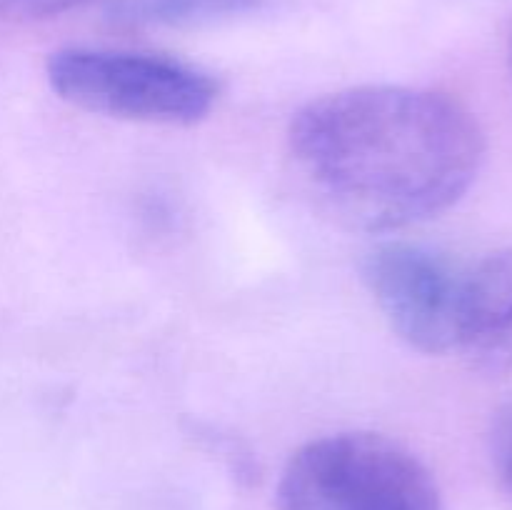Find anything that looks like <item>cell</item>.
Listing matches in <instances>:
<instances>
[{"mask_svg": "<svg viewBox=\"0 0 512 510\" xmlns=\"http://www.w3.org/2000/svg\"><path fill=\"white\" fill-rule=\"evenodd\" d=\"M263 0H113V18L133 25H195L255 10Z\"/></svg>", "mask_w": 512, "mask_h": 510, "instance_id": "obj_5", "label": "cell"}, {"mask_svg": "<svg viewBox=\"0 0 512 510\" xmlns=\"http://www.w3.org/2000/svg\"><path fill=\"white\" fill-rule=\"evenodd\" d=\"M478 365L488 373H508L512 370V300L498 323L490 328V333L470 350Z\"/></svg>", "mask_w": 512, "mask_h": 510, "instance_id": "obj_6", "label": "cell"}, {"mask_svg": "<svg viewBox=\"0 0 512 510\" xmlns=\"http://www.w3.org/2000/svg\"><path fill=\"white\" fill-rule=\"evenodd\" d=\"M88 0H0V18L5 20H48L80 8Z\"/></svg>", "mask_w": 512, "mask_h": 510, "instance_id": "obj_7", "label": "cell"}, {"mask_svg": "<svg viewBox=\"0 0 512 510\" xmlns=\"http://www.w3.org/2000/svg\"><path fill=\"white\" fill-rule=\"evenodd\" d=\"M278 510H443L428 465L380 433H335L290 455Z\"/></svg>", "mask_w": 512, "mask_h": 510, "instance_id": "obj_3", "label": "cell"}, {"mask_svg": "<svg viewBox=\"0 0 512 510\" xmlns=\"http://www.w3.org/2000/svg\"><path fill=\"white\" fill-rule=\"evenodd\" d=\"M493 458L500 478L512 490V400L498 410L493 420Z\"/></svg>", "mask_w": 512, "mask_h": 510, "instance_id": "obj_8", "label": "cell"}, {"mask_svg": "<svg viewBox=\"0 0 512 510\" xmlns=\"http://www.w3.org/2000/svg\"><path fill=\"white\" fill-rule=\"evenodd\" d=\"M48 83L75 108L150 125L198 123L220 95L213 75L170 55L80 45L50 55Z\"/></svg>", "mask_w": 512, "mask_h": 510, "instance_id": "obj_4", "label": "cell"}, {"mask_svg": "<svg viewBox=\"0 0 512 510\" xmlns=\"http://www.w3.org/2000/svg\"><path fill=\"white\" fill-rule=\"evenodd\" d=\"M363 273L390 328L430 355L470 353L512 300V255L463 265L420 245L385 243Z\"/></svg>", "mask_w": 512, "mask_h": 510, "instance_id": "obj_2", "label": "cell"}, {"mask_svg": "<svg viewBox=\"0 0 512 510\" xmlns=\"http://www.w3.org/2000/svg\"><path fill=\"white\" fill-rule=\"evenodd\" d=\"M300 178L338 218L398 230L453 208L485 158L475 115L438 90L360 85L310 100L288 128Z\"/></svg>", "mask_w": 512, "mask_h": 510, "instance_id": "obj_1", "label": "cell"}]
</instances>
